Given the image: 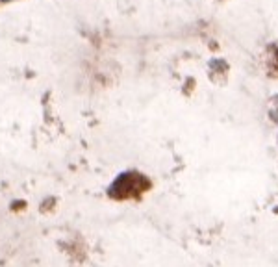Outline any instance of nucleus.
Listing matches in <instances>:
<instances>
[{
  "label": "nucleus",
  "instance_id": "1",
  "mask_svg": "<svg viewBox=\"0 0 278 267\" xmlns=\"http://www.w3.org/2000/svg\"><path fill=\"white\" fill-rule=\"evenodd\" d=\"M2 2H10V0H2Z\"/></svg>",
  "mask_w": 278,
  "mask_h": 267
}]
</instances>
